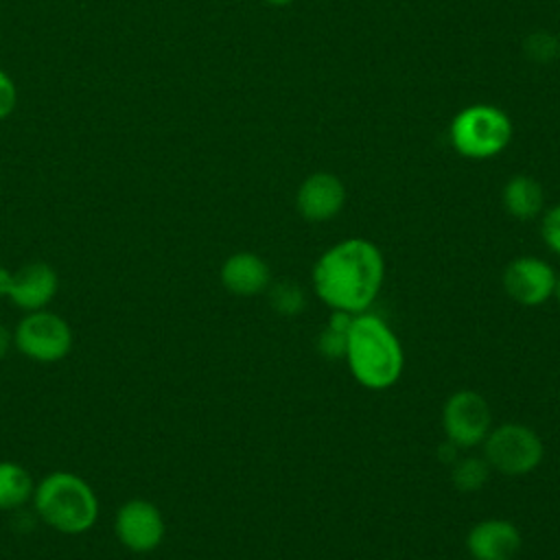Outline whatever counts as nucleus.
<instances>
[{
	"label": "nucleus",
	"instance_id": "17",
	"mask_svg": "<svg viewBox=\"0 0 560 560\" xmlns=\"http://www.w3.org/2000/svg\"><path fill=\"white\" fill-rule=\"evenodd\" d=\"M267 291H269V304L280 315H298V313L304 311L306 295H304V289L298 282L282 280V282L271 284Z\"/></svg>",
	"mask_w": 560,
	"mask_h": 560
},
{
	"label": "nucleus",
	"instance_id": "25",
	"mask_svg": "<svg viewBox=\"0 0 560 560\" xmlns=\"http://www.w3.org/2000/svg\"><path fill=\"white\" fill-rule=\"evenodd\" d=\"M267 4H271V7H287V4H291L293 0H265Z\"/></svg>",
	"mask_w": 560,
	"mask_h": 560
},
{
	"label": "nucleus",
	"instance_id": "8",
	"mask_svg": "<svg viewBox=\"0 0 560 560\" xmlns=\"http://www.w3.org/2000/svg\"><path fill=\"white\" fill-rule=\"evenodd\" d=\"M114 534L129 551L149 553L162 545L166 523L155 503L147 499H129L116 510Z\"/></svg>",
	"mask_w": 560,
	"mask_h": 560
},
{
	"label": "nucleus",
	"instance_id": "21",
	"mask_svg": "<svg viewBox=\"0 0 560 560\" xmlns=\"http://www.w3.org/2000/svg\"><path fill=\"white\" fill-rule=\"evenodd\" d=\"M18 103V90L7 72L0 70V118H7Z\"/></svg>",
	"mask_w": 560,
	"mask_h": 560
},
{
	"label": "nucleus",
	"instance_id": "5",
	"mask_svg": "<svg viewBox=\"0 0 560 560\" xmlns=\"http://www.w3.org/2000/svg\"><path fill=\"white\" fill-rule=\"evenodd\" d=\"M481 444L483 459L490 470L508 477H521L536 470L545 455L540 435L523 422H503L492 427Z\"/></svg>",
	"mask_w": 560,
	"mask_h": 560
},
{
	"label": "nucleus",
	"instance_id": "11",
	"mask_svg": "<svg viewBox=\"0 0 560 560\" xmlns=\"http://www.w3.org/2000/svg\"><path fill=\"white\" fill-rule=\"evenodd\" d=\"M521 532L512 521L483 518L466 534V549L472 560H512L521 551Z\"/></svg>",
	"mask_w": 560,
	"mask_h": 560
},
{
	"label": "nucleus",
	"instance_id": "23",
	"mask_svg": "<svg viewBox=\"0 0 560 560\" xmlns=\"http://www.w3.org/2000/svg\"><path fill=\"white\" fill-rule=\"evenodd\" d=\"M13 284V273L4 267H0V298H7L9 295V289Z\"/></svg>",
	"mask_w": 560,
	"mask_h": 560
},
{
	"label": "nucleus",
	"instance_id": "2",
	"mask_svg": "<svg viewBox=\"0 0 560 560\" xmlns=\"http://www.w3.org/2000/svg\"><path fill=\"white\" fill-rule=\"evenodd\" d=\"M350 374L365 389H389L398 383L405 368V352L394 330L372 313H359L346 335Z\"/></svg>",
	"mask_w": 560,
	"mask_h": 560
},
{
	"label": "nucleus",
	"instance_id": "16",
	"mask_svg": "<svg viewBox=\"0 0 560 560\" xmlns=\"http://www.w3.org/2000/svg\"><path fill=\"white\" fill-rule=\"evenodd\" d=\"M451 477L457 490L475 492L486 486L490 477V466L483 457H462V459H455Z\"/></svg>",
	"mask_w": 560,
	"mask_h": 560
},
{
	"label": "nucleus",
	"instance_id": "7",
	"mask_svg": "<svg viewBox=\"0 0 560 560\" xmlns=\"http://www.w3.org/2000/svg\"><path fill=\"white\" fill-rule=\"evenodd\" d=\"M442 429L457 448H475L492 429L488 400L475 389L453 392L442 407Z\"/></svg>",
	"mask_w": 560,
	"mask_h": 560
},
{
	"label": "nucleus",
	"instance_id": "24",
	"mask_svg": "<svg viewBox=\"0 0 560 560\" xmlns=\"http://www.w3.org/2000/svg\"><path fill=\"white\" fill-rule=\"evenodd\" d=\"M11 343H13V335L4 326H0V361L7 357Z\"/></svg>",
	"mask_w": 560,
	"mask_h": 560
},
{
	"label": "nucleus",
	"instance_id": "20",
	"mask_svg": "<svg viewBox=\"0 0 560 560\" xmlns=\"http://www.w3.org/2000/svg\"><path fill=\"white\" fill-rule=\"evenodd\" d=\"M317 352L330 361L341 359L346 354V332L326 326V330H322L317 337Z\"/></svg>",
	"mask_w": 560,
	"mask_h": 560
},
{
	"label": "nucleus",
	"instance_id": "3",
	"mask_svg": "<svg viewBox=\"0 0 560 560\" xmlns=\"http://www.w3.org/2000/svg\"><path fill=\"white\" fill-rule=\"evenodd\" d=\"M31 501L37 516L59 534H85L98 518L96 492L83 477L68 470L42 477Z\"/></svg>",
	"mask_w": 560,
	"mask_h": 560
},
{
	"label": "nucleus",
	"instance_id": "18",
	"mask_svg": "<svg viewBox=\"0 0 560 560\" xmlns=\"http://www.w3.org/2000/svg\"><path fill=\"white\" fill-rule=\"evenodd\" d=\"M523 52L536 63H549L560 57V39L549 31H534L525 37Z\"/></svg>",
	"mask_w": 560,
	"mask_h": 560
},
{
	"label": "nucleus",
	"instance_id": "4",
	"mask_svg": "<svg viewBox=\"0 0 560 560\" xmlns=\"http://www.w3.org/2000/svg\"><path fill=\"white\" fill-rule=\"evenodd\" d=\"M514 136L510 116L490 103H472L459 109L448 125L455 153L466 160H490L508 149Z\"/></svg>",
	"mask_w": 560,
	"mask_h": 560
},
{
	"label": "nucleus",
	"instance_id": "15",
	"mask_svg": "<svg viewBox=\"0 0 560 560\" xmlns=\"http://www.w3.org/2000/svg\"><path fill=\"white\" fill-rule=\"evenodd\" d=\"M35 483L31 472L18 464L2 459L0 462V510H18L33 499Z\"/></svg>",
	"mask_w": 560,
	"mask_h": 560
},
{
	"label": "nucleus",
	"instance_id": "14",
	"mask_svg": "<svg viewBox=\"0 0 560 560\" xmlns=\"http://www.w3.org/2000/svg\"><path fill=\"white\" fill-rule=\"evenodd\" d=\"M501 201L505 212L516 219V221H529L536 219L542 212L545 206V192L538 179L529 175H512L503 190H501Z\"/></svg>",
	"mask_w": 560,
	"mask_h": 560
},
{
	"label": "nucleus",
	"instance_id": "6",
	"mask_svg": "<svg viewBox=\"0 0 560 560\" xmlns=\"http://www.w3.org/2000/svg\"><path fill=\"white\" fill-rule=\"evenodd\" d=\"M13 346L31 361L57 363L72 350V328L52 311H31L18 322Z\"/></svg>",
	"mask_w": 560,
	"mask_h": 560
},
{
	"label": "nucleus",
	"instance_id": "9",
	"mask_svg": "<svg viewBox=\"0 0 560 560\" xmlns=\"http://www.w3.org/2000/svg\"><path fill=\"white\" fill-rule=\"evenodd\" d=\"M556 269L536 256H518L508 262L501 276L505 293L521 306H540L553 298Z\"/></svg>",
	"mask_w": 560,
	"mask_h": 560
},
{
	"label": "nucleus",
	"instance_id": "10",
	"mask_svg": "<svg viewBox=\"0 0 560 560\" xmlns=\"http://www.w3.org/2000/svg\"><path fill=\"white\" fill-rule=\"evenodd\" d=\"M346 206L343 182L328 171L311 173L302 179L295 192V208L302 219L311 223H324L335 219Z\"/></svg>",
	"mask_w": 560,
	"mask_h": 560
},
{
	"label": "nucleus",
	"instance_id": "13",
	"mask_svg": "<svg viewBox=\"0 0 560 560\" xmlns=\"http://www.w3.org/2000/svg\"><path fill=\"white\" fill-rule=\"evenodd\" d=\"M59 278L57 271L46 262H28L18 273H13V284L9 289V300L31 313L46 308L57 295Z\"/></svg>",
	"mask_w": 560,
	"mask_h": 560
},
{
	"label": "nucleus",
	"instance_id": "12",
	"mask_svg": "<svg viewBox=\"0 0 560 560\" xmlns=\"http://www.w3.org/2000/svg\"><path fill=\"white\" fill-rule=\"evenodd\" d=\"M221 284L228 293L252 298L260 295L271 284V269L265 258L254 252H236L228 256L219 271Z\"/></svg>",
	"mask_w": 560,
	"mask_h": 560
},
{
	"label": "nucleus",
	"instance_id": "26",
	"mask_svg": "<svg viewBox=\"0 0 560 560\" xmlns=\"http://www.w3.org/2000/svg\"><path fill=\"white\" fill-rule=\"evenodd\" d=\"M553 298L560 302V276L556 278V287H553Z\"/></svg>",
	"mask_w": 560,
	"mask_h": 560
},
{
	"label": "nucleus",
	"instance_id": "19",
	"mask_svg": "<svg viewBox=\"0 0 560 560\" xmlns=\"http://www.w3.org/2000/svg\"><path fill=\"white\" fill-rule=\"evenodd\" d=\"M540 238L549 252L560 256V203H556L542 212Z\"/></svg>",
	"mask_w": 560,
	"mask_h": 560
},
{
	"label": "nucleus",
	"instance_id": "22",
	"mask_svg": "<svg viewBox=\"0 0 560 560\" xmlns=\"http://www.w3.org/2000/svg\"><path fill=\"white\" fill-rule=\"evenodd\" d=\"M352 319L354 315L352 313H346V311H330V317H328V328L332 330H339V332H346L350 330L352 326Z\"/></svg>",
	"mask_w": 560,
	"mask_h": 560
},
{
	"label": "nucleus",
	"instance_id": "1",
	"mask_svg": "<svg viewBox=\"0 0 560 560\" xmlns=\"http://www.w3.org/2000/svg\"><path fill=\"white\" fill-rule=\"evenodd\" d=\"M385 280V258L381 249L361 236L330 245L313 265L311 282L315 295L330 311L352 315L365 313Z\"/></svg>",
	"mask_w": 560,
	"mask_h": 560
}]
</instances>
